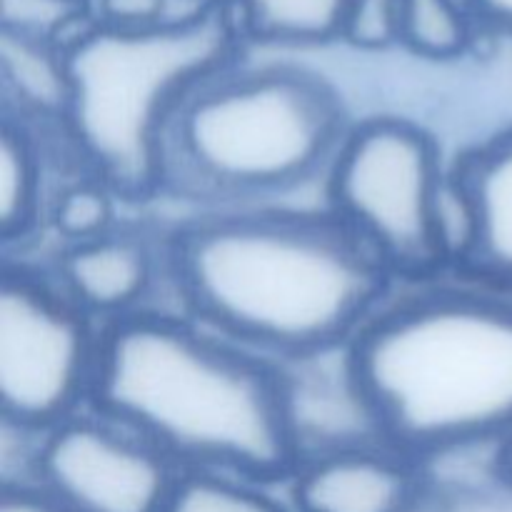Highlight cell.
I'll use <instances>...</instances> for the list:
<instances>
[{
	"label": "cell",
	"instance_id": "6",
	"mask_svg": "<svg viewBox=\"0 0 512 512\" xmlns=\"http://www.w3.org/2000/svg\"><path fill=\"white\" fill-rule=\"evenodd\" d=\"M435 140L400 118L350 128L330 165V203L393 275L425 278L450 263Z\"/></svg>",
	"mask_w": 512,
	"mask_h": 512
},
{
	"label": "cell",
	"instance_id": "12",
	"mask_svg": "<svg viewBox=\"0 0 512 512\" xmlns=\"http://www.w3.org/2000/svg\"><path fill=\"white\" fill-rule=\"evenodd\" d=\"M0 80L15 118H58L63 123L70 105V73L63 48L0 30Z\"/></svg>",
	"mask_w": 512,
	"mask_h": 512
},
{
	"label": "cell",
	"instance_id": "14",
	"mask_svg": "<svg viewBox=\"0 0 512 512\" xmlns=\"http://www.w3.org/2000/svg\"><path fill=\"white\" fill-rule=\"evenodd\" d=\"M43 178L38 150L25 120L5 115L0 130V238H25L38 220Z\"/></svg>",
	"mask_w": 512,
	"mask_h": 512
},
{
	"label": "cell",
	"instance_id": "16",
	"mask_svg": "<svg viewBox=\"0 0 512 512\" xmlns=\"http://www.w3.org/2000/svg\"><path fill=\"white\" fill-rule=\"evenodd\" d=\"M163 512H285L263 485L208 470H183Z\"/></svg>",
	"mask_w": 512,
	"mask_h": 512
},
{
	"label": "cell",
	"instance_id": "23",
	"mask_svg": "<svg viewBox=\"0 0 512 512\" xmlns=\"http://www.w3.org/2000/svg\"><path fill=\"white\" fill-rule=\"evenodd\" d=\"M475 23L498 33L512 35V0H463Z\"/></svg>",
	"mask_w": 512,
	"mask_h": 512
},
{
	"label": "cell",
	"instance_id": "3",
	"mask_svg": "<svg viewBox=\"0 0 512 512\" xmlns=\"http://www.w3.org/2000/svg\"><path fill=\"white\" fill-rule=\"evenodd\" d=\"M348 360L380 440L418 465L512 440V295L473 283L385 300Z\"/></svg>",
	"mask_w": 512,
	"mask_h": 512
},
{
	"label": "cell",
	"instance_id": "18",
	"mask_svg": "<svg viewBox=\"0 0 512 512\" xmlns=\"http://www.w3.org/2000/svg\"><path fill=\"white\" fill-rule=\"evenodd\" d=\"M50 220L68 245L103 238L115 230V193L95 178L65 185L55 198Z\"/></svg>",
	"mask_w": 512,
	"mask_h": 512
},
{
	"label": "cell",
	"instance_id": "5",
	"mask_svg": "<svg viewBox=\"0 0 512 512\" xmlns=\"http://www.w3.org/2000/svg\"><path fill=\"white\" fill-rule=\"evenodd\" d=\"M348 133L338 93L315 73L228 68L175 118L168 185L225 198L285 193L330 170Z\"/></svg>",
	"mask_w": 512,
	"mask_h": 512
},
{
	"label": "cell",
	"instance_id": "24",
	"mask_svg": "<svg viewBox=\"0 0 512 512\" xmlns=\"http://www.w3.org/2000/svg\"><path fill=\"white\" fill-rule=\"evenodd\" d=\"M495 465L512 478V440L510 443H505L503 448L495 450Z\"/></svg>",
	"mask_w": 512,
	"mask_h": 512
},
{
	"label": "cell",
	"instance_id": "22",
	"mask_svg": "<svg viewBox=\"0 0 512 512\" xmlns=\"http://www.w3.org/2000/svg\"><path fill=\"white\" fill-rule=\"evenodd\" d=\"M0 512H68L40 485H3Z\"/></svg>",
	"mask_w": 512,
	"mask_h": 512
},
{
	"label": "cell",
	"instance_id": "10",
	"mask_svg": "<svg viewBox=\"0 0 512 512\" xmlns=\"http://www.w3.org/2000/svg\"><path fill=\"white\" fill-rule=\"evenodd\" d=\"M450 175L473 215V238L458 268L473 283L512 295V128L463 155Z\"/></svg>",
	"mask_w": 512,
	"mask_h": 512
},
{
	"label": "cell",
	"instance_id": "15",
	"mask_svg": "<svg viewBox=\"0 0 512 512\" xmlns=\"http://www.w3.org/2000/svg\"><path fill=\"white\" fill-rule=\"evenodd\" d=\"M473 25L463 0H403L400 43L423 58L450 60L470 48Z\"/></svg>",
	"mask_w": 512,
	"mask_h": 512
},
{
	"label": "cell",
	"instance_id": "2",
	"mask_svg": "<svg viewBox=\"0 0 512 512\" xmlns=\"http://www.w3.org/2000/svg\"><path fill=\"white\" fill-rule=\"evenodd\" d=\"M90 405L180 470L268 485L303 465L280 363L193 318L138 310L108 320Z\"/></svg>",
	"mask_w": 512,
	"mask_h": 512
},
{
	"label": "cell",
	"instance_id": "20",
	"mask_svg": "<svg viewBox=\"0 0 512 512\" xmlns=\"http://www.w3.org/2000/svg\"><path fill=\"white\" fill-rule=\"evenodd\" d=\"M403 0H350L343 40L363 50H383L400 43Z\"/></svg>",
	"mask_w": 512,
	"mask_h": 512
},
{
	"label": "cell",
	"instance_id": "19",
	"mask_svg": "<svg viewBox=\"0 0 512 512\" xmlns=\"http://www.w3.org/2000/svg\"><path fill=\"white\" fill-rule=\"evenodd\" d=\"M413 512H512V478L490 465L473 480H438L425 475V490Z\"/></svg>",
	"mask_w": 512,
	"mask_h": 512
},
{
	"label": "cell",
	"instance_id": "9",
	"mask_svg": "<svg viewBox=\"0 0 512 512\" xmlns=\"http://www.w3.org/2000/svg\"><path fill=\"white\" fill-rule=\"evenodd\" d=\"M423 490V468L388 445L310 455L293 478L298 512H413Z\"/></svg>",
	"mask_w": 512,
	"mask_h": 512
},
{
	"label": "cell",
	"instance_id": "17",
	"mask_svg": "<svg viewBox=\"0 0 512 512\" xmlns=\"http://www.w3.org/2000/svg\"><path fill=\"white\" fill-rule=\"evenodd\" d=\"M95 23L88 0H0V30L68 50Z\"/></svg>",
	"mask_w": 512,
	"mask_h": 512
},
{
	"label": "cell",
	"instance_id": "4",
	"mask_svg": "<svg viewBox=\"0 0 512 512\" xmlns=\"http://www.w3.org/2000/svg\"><path fill=\"white\" fill-rule=\"evenodd\" d=\"M233 8L205 3L150 28L95 20L68 50L63 128L95 180L118 198L145 200L168 185V138L200 85L233 68Z\"/></svg>",
	"mask_w": 512,
	"mask_h": 512
},
{
	"label": "cell",
	"instance_id": "21",
	"mask_svg": "<svg viewBox=\"0 0 512 512\" xmlns=\"http://www.w3.org/2000/svg\"><path fill=\"white\" fill-rule=\"evenodd\" d=\"M95 20L115 28H150L175 18L168 13L170 0H93Z\"/></svg>",
	"mask_w": 512,
	"mask_h": 512
},
{
	"label": "cell",
	"instance_id": "13",
	"mask_svg": "<svg viewBox=\"0 0 512 512\" xmlns=\"http://www.w3.org/2000/svg\"><path fill=\"white\" fill-rule=\"evenodd\" d=\"M350 0H235L243 33L270 43H325L343 38Z\"/></svg>",
	"mask_w": 512,
	"mask_h": 512
},
{
	"label": "cell",
	"instance_id": "25",
	"mask_svg": "<svg viewBox=\"0 0 512 512\" xmlns=\"http://www.w3.org/2000/svg\"><path fill=\"white\" fill-rule=\"evenodd\" d=\"M88 3H90V5H93V0H88Z\"/></svg>",
	"mask_w": 512,
	"mask_h": 512
},
{
	"label": "cell",
	"instance_id": "8",
	"mask_svg": "<svg viewBox=\"0 0 512 512\" xmlns=\"http://www.w3.org/2000/svg\"><path fill=\"white\" fill-rule=\"evenodd\" d=\"M183 470L105 415H73L40 440L35 485L68 512H163Z\"/></svg>",
	"mask_w": 512,
	"mask_h": 512
},
{
	"label": "cell",
	"instance_id": "1",
	"mask_svg": "<svg viewBox=\"0 0 512 512\" xmlns=\"http://www.w3.org/2000/svg\"><path fill=\"white\" fill-rule=\"evenodd\" d=\"M168 255L193 320L280 363L348 348L393 280L338 215H203L175 230Z\"/></svg>",
	"mask_w": 512,
	"mask_h": 512
},
{
	"label": "cell",
	"instance_id": "7",
	"mask_svg": "<svg viewBox=\"0 0 512 512\" xmlns=\"http://www.w3.org/2000/svg\"><path fill=\"white\" fill-rule=\"evenodd\" d=\"M100 330L90 315L25 268L0 280V408L5 423L48 433L93 393Z\"/></svg>",
	"mask_w": 512,
	"mask_h": 512
},
{
	"label": "cell",
	"instance_id": "11",
	"mask_svg": "<svg viewBox=\"0 0 512 512\" xmlns=\"http://www.w3.org/2000/svg\"><path fill=\"white\" fill-rule=\"evenodd\" d=\"M153 248L138 235L108 233L68 245L58 263L60 288L93 318L118 320L138 313L155 283Z\"/></svg>",
	"mask_w": 512,
	"mask_h": 512
}]
</instances>
